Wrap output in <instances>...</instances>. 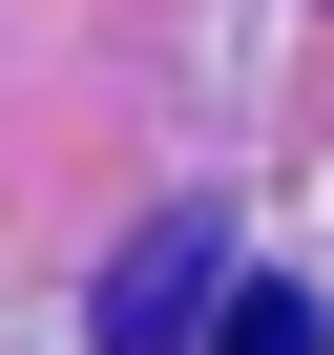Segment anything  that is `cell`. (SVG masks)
Returning a JSON list of instances; mask_svg holds the SVG:
<instances>
[{"label": "cell", "instance_id": "obj_2", "mask_svg": "<svg viewBox=\"0 0 334 355\" xmlns=\"http://www.w3.org/2000/svg\"><path fill=\"white\" fill-rule=\"evenodd\" d=\"M209 355H334V313H313L292 272H230V293H209Z\"/></svg>", "mask_w": 334, "mask_h": 355}, {"label": "cell", "instance_id": "obj_1", "mask_svg": "<svg viewBox=\"0 0 334 355\" xmlns=\"http://www.w3.org/2000/svg\"><path fill=\"white\" fill-rule=\"evenodd\" d=\"M230 293V251H209V209H167L125 272H105V355H188V313Z\"/></svg>", "mask_w": 334, "mask_h": 355}]
</instances>
